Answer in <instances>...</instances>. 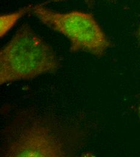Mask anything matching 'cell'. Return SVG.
<instances>
[{
  "mask_svg": "<svg viewBox=\"0 0 140 157\" xmlns=\"http://www.w3.org/2000/svg\"><path fill=\"white\" fill-rule=\"evenodd\" d=\"M139 112H140V106H139Z\"/></svg>",
  "mask_w": 140,
  "mask_h": 157,
  "instance_id": "cell-8",
  "label": "cell"
},
{
  "mask_svg": "<svg viewBox=\"0 0 140 157\" xmlns=\"http://www.w3.org/2000/svg\"><path fill=\"white\" fill-rule=\"evenodd\" d=\"M66 0H49L47 2H62ZM84 2L86 4V6L92 8L94 7L95 4V0H83Z\"/></svg>",
  "mask_w": 140,
  "mask_h": 157,
  "instance_id": "cell-5",
  "label": "cell"
},
{
  "mask_svg": "<svg viewBox=\"0 0 140 157\" xmlns=\"http://www.w3.org/2000/svg\"><path fill=\"white\" fill-rule=\"evenodd\" d=\"M60 68L53 48L26 22L0 52L1 85L55 73Z\"/></svg>",
  "mask_w": 140,
  "mask_h": 157,
  "instance_id": "cell-2",
  "label": "cell"
},
{
  "mask_svg": "<svg viewBox=\"0 0 140 157\" xmlns=\"http://www.w3.org/2000/svg\"><path fill=\"white\" fill-rule=\"evenodd\" d=\"M28 7L25 6L18 10L2 14L0 16V35L4 37L18 22L21 18L27 13Z\"/></svg>",
  "mask_w": 140,
  "mask_h": 157,
  "instance_id": "cell-4",
  "label": "cell"
},
{
  "mask_svg": "<svg viewBox=\"0 0 140 157\" xmlns=\"http://www.w3.org/2000/svg\"><path fill=\"white\" fill-rule=\"evenodd\" d=\"M27 7L28 14L68 39L70 52L72 53L83 52L100 58L112 45L91 13L76 10L62 13L39 4Z\"/></svg>",
  "mask_w": 140,
  "mask_h": 157,
  "instance_id": "cell-3",
  "label": "cell"
},
{
  "mask_svg": "<svg viewBox=\"0 0 140 157\" xmlns=\"http://www.w3.org/2000/svg\"><path fill=\"white\" fill-rule=\"evenodd\" d=\"M84 134L55 119L27 114L17 118L2 133V156L64 157L80 149Z\"/></svg>",
  "mask_w": 140,
  "mask_h": 157,
  "instance_id": "cell-1",
  "label": "cell"
},
{
  "mask_svg": "<svg viewBox=\"0 0 140 157\" xmlns=\"http://www.w3.org/2000/svg\"><path fill=\"white\" fill-rule=\"evenodd\" d=\"M137 37H138V39L139 40L140 43V25L139 27V29H138V33H137Z\"/></svg>",
  "mask_w": 140,
  "mask_h": 157,
  "instance_id": "cell-6",
  "label": "cell"
},
{
  "mask_svg": "<svg viewBox=\"0 0 140 157\" xmlns=\"http://www.w3.org/2000/svg\"><path fill=\"white\" fill-rule=\"evenodd\" d=\"M105 1H107L108 2H109V3H113V2L116 1V0H105Z\"/></svg>",
  "mask_w": 140,
  "mask_h": 157,
  "instance_id": "cell-7",
  "label": "cell"
}]
</instances>
